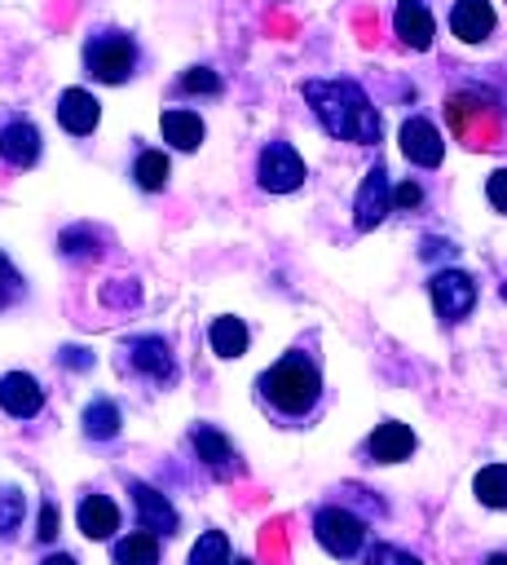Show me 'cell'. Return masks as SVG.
<instances>
[{"instance_id": "1", "label": "cell", "mask_w": 507, "mask_h": 565, "mask_svg": "<svg viewBox=\"0 0 507 565\" xmlns=\"http://www.w3.org/2000/svg\"><path fill=\"white\" fill-rule=\"evenodd\" d=\"M300 93H304V102L313 106L317 124L331 137L357 141V146L379 141V115H375L370 97L362 93V84H353V79H304Z\"/></svg>"}, {"instance_id": "2", "label": "cell", "mask_w": 507, "mask_h": 565, "mask_svg": "<svg viewBox=\"0 0 507 565\" xmlns=\"http://www.w3.org/2000/svg\"><path fill=\"white\" fill-rule=\"evenodd\" d=\"M256 388H260V397H265L278 415H287V419H300V415H309V411L322 402V375H317L313 358H304V353L278 358V362L256 380Z\"/></svg>"}, {"instance_id": "3", "label": "cell", "mask_w": 507, "mask_h": 565, "mask_svg": "<svg viewBox=\"0 0 507 565\" xmlns=\"http://www.w3.org/2000/svg\"><path fill=\"white\" fill-rule=\"evenodd\" d=\"M137 66H141V49H137V40H132L128 31L106 26V31H93V35L84 40V71H88L93 79H101V84H123V79L137 75Z\"/></svg>"}, {"instance_id": "4", "label": "cell", "mask_w": 507, "mask_h": 565, "mask_svg": "<svg viewBox=\"0 0 507 565\" xmlns=\"http://www.w3.org/2000/svg\"><path fill=\"white\" fill-rule=\"evenodd\" d=\"M313 539L331 552V556H357V547L366 543V521L339 503H326L317 508L313 516Z\"/></svg>"}, {"instance_id": "5", "label": "cell", "mask_w": 507, "mask_h": 565, "mask_svg": "<svg viewBox=\"0 0 507 565\" xmlns=\"http://www.w3.org/2000/svg\"><path fill=\"white\" fill-rule=\"evenodd\" d=\"M256 181L269 194H291V190L304 185V159L295 154L291 141H269L256 159Z\"/></svg>"}, {"instance_id": "6", "label": "cell", "mask_w": 507, "mask_h": 565, "mask_svg": "<svg viewBox=\"0 0 507 565\" xmlns=\"http://www.w3.org/2000/svg\"><path fill=\"white\" fill-rule=\"evenodd\" d=\"M428 291H432V309H436L441 322H459L476 305V282L463 269H436Z\"/></svg>"}, {"instance_id": "7", "label": "cell", "mask_w": 507, "mask_h": 565, "mask_svg": "<svg viewBox=\"0 0 507 565\" xmlns=\"http://www.w3.org/2000/svg\"><path fill=\"white\" fill-rule=\"evenodd\" d=\"M388 212H392V185H388V168L375 159V168L362 177V190H357V199H353V225L366 234V230H375Z\"/></svg>"}, {"instance_id": "8", "label": "cell", "mask_w": 507, "mask_h": 565, "mask_svg": "<svg viewBox=\"0 0 507 565\" xmlns=\"http://www.w3.org/2000/svg\"><path fill=\"white\" fill-rule=\"evenodd\" d=\"M123 362H128L137 375L154 380V384H172V380H176L172 349H168V340H159V335H137V340H123Z\"/></svg>"}, {"instance_id": "9", "label": "cell", "mask_w": 507, "mask_h": 565, "mask_svg": "<svg viewBox=\"0 0 507 565\" xmlns=\"http://www.w3.org/2000/svg\"><path fill=\"white\" fill-rule=\"evenodd\" d=\"M190 446H194V455L203 459V468H212L216 477H238V472H242L234 441H229L216 424H198V428H190Z\"/></svg>"}, {"instance_id": "10", "label": "cell", "mask_w": 507, "mask_h": 565, "mask_svg": "<svg viewBox=\"0 0 507 565\" xmlns=\"http://www.w3.org/2000/svg\"><path fill=\"white\" fill-rule=\"evenodd\" d=\"M128 490H132V508H137V525H141V530L163 534V539H172V534L181 530L176 508H172L154 486H145V481H128Z\"/></svg>"}, {"instance_id": "11", "label": "cell", "mask_w": 507, "mask_h": 565, "mask_svg": "<svg viewBox=\"0 0 507 565\" xmlns=\"http://www.w3.org/2000/svg\"><path fill=\"white\" fill-rule=\"evenodd\" d=\"M40 406H44V388H40L35 375H26V371L0 375V411H4V415L31 419V415H40Z\"/></svg>"}, {"instance_id": "12", "label": "cell", "mask_w": 507, "mask_h": 565, "mask_svg": "<svg viewBox=\"0 0 507 565\" xmlns=\"http://www.w3.org/2000/svg\"><path fill=\"white\" fill-rule=\"evenodd\" d=\"M401 154H406L410 163H419V168H436L441 154H445V141H441V132H436L428 119L410 115V119L401 124Z\"/></svg>"}, {"instance_id": "13", "label": "cell", "mask_w": 507, "mask_h": 565, "mask_svg": "<svg viewBox=\"0 0 507 565\" xmlns=\"http://www.w3.org/2000/svg\"><path fill=\"white\" fill-rule=\"evenodd\" d=\"M0 159L9 168H31L40 159V132L31 119H4L0 124Z\"/></svg>"}, {"instance_id": "14", "label": "cell", "mask_w": 507, "mask_h": 565, "mask_svg": "<svg viewBox=\"0 0 507 565\" xmlns=\"http://www.w3.org/2000/svg\"><path fill=\"white\" fill-rule=\"evenodd\" d=\"M392 31L401 35V44H410V49H432V35H436V26H432V13H428V4L423 0H397V13H392Z\"/></svg>"}, {"instance_id": "15", "label": "cell", "mask_w": 507, "mask_h": 565, "mask_svg": "<svg viewBox=\"0 0 507 565\" xmlns=\"http://www.w3.org/2000/svg\"><path fill=\"white\" fill-rule=\"evenodd\" d=\"M97 119H101V106H97V97H93L88 88H66V93L57 97V124H62L66 132L84 137V132L97 128Z\"/></svg>"}, {"instance_id": "16", "label": "cell", "mask_w": 507, "mask_h": 565, "mask_svg": "<svg viewBox=\"0 0 507 565\" xmlns=\"http://www.w3.org/2000/svg\"><path fill=\"white\" fill-rule=\"evenodd\" d=\"M366 450H370L375 463H401V459H410V450H414V433H410V424L388 419V424H379V428L370 433Z\"/></svg>"}, {"instance_id": "17", "label": "cell", "mask_w": 507, "mask_h": 565, "mask_svg": "<svg viewBox=\"0 0 507 565\" xmlns=\"http://www.w3.org/2000/svg\"><path fill=\"white\" fill-rule=\"evenodd\" d=\"M450 31H454L459 40H467V44H481V40L494 31V9H489V0H459V4L450 9Z\"/></svg>"}, {"instance_id": "18", "label": "cell", "mask_w": 507, "mask_h": 565, "mask_svg": "<svg viewBox=\"0 0 507 565\" xmlns=\"http://www.w3.org/2000/svg\"><path fill=\"white\" fill-rule=\"evenodd\" d=\"M75 516H79V530H84L88 539H110V534L119 530V508H115L106 494H84Z\"/></svg>"}, {"instance_id": "19", "label": "cell", "mask_w": 507, "mask_h": 565, "mask_svg": "<svg viewBox=\"0 0 507 565\" xmlns=\"http://www.w3.org/2000/svg\"><path fill=\"white\" fill-rule=\"evenodd\" d=\"M159 128H163V141L176 146V150H198L203 146V119L194 110H163L159 115Z\"/></svg>"}, {"instance_id": "20", "label": "cell", "mask_w": 507, "mask_h": 565, "mask_svg": "<svg viewBox=\"0 0 507 565\" xmlns=\"http://www.w3.org/2000/svg\"><path fill=\"white\" fill-rule=\"evenodd\" d=\"M207 340H212V349H216L220 358H242L251 335H247V322H242V318H229V313H225V318L212 322Z\"/></svg>"}, {"instance_id": "21", "label": "cell", "mask_w": 507, "mask_h": 565, "mask_svg": "<svg viewBox=\"0 0 507 565\" xmlns=\"http://www.w3.org/2000/svg\"><path fill=\"white\" fill-rule=\"evenodd\" d=\"M115 565H159V534L137 530L115 543Z\"/></svg>"}, {"instance_id": "22", "label": "cell", "mask_w": 507, "mask_h": 565, "mask_svg": "<svg viewBox=\"0 0 507 565\" xmlns=\"http://www.w3.org/2000/svg\"><path fill=\"white\" fill-rule=\"evenodd\" d=\"M472 490L485 508H507V463H485L472 477Z\"/></svg>"}, {"instance_id": "23", "label": "cell", "mask_w": 507, "mask_h": 565, "mask_svg": "<svg viewBox=\"0 0 507 565\" xmlns=\"http://www.w3.org/2000/svg\"><path fill=\"white\" fill-rule=\"evenodd\" d=\"M119 406L115 402H106V397H97V402H88V411H84V433L88 437H97V441H110V437H119Z\"/></svg>"}, {"instance_id": "24", "label": "cell", "mask_w": 507, "mask_h": 565, "mask_svg": "<svg viewBox=\"0 0 507 565\" xmlns=\"http://www.w3.org/2000/svg\"><path fill=\"white\" fill-rule=\"evenodd\" d=\"M132 177H137L141 190H163L168 177H172V163H168L163 150H141L137 163H132Z\"/></svg>"}, {"instance_id": "25", "label": "cell", "mask_w": 507, "mask_h": 565, "mask_svg": "<svg viewBox=\"0 0 507 565\" xmlns=\"http://www.w3.org/2000/svg\"><path fill=\"white\" fill-rule=\"evenodd\" d=\"M234 552H229V539L220 530H207L198 534V543L190 547V565H229Z\"/></svg>"}, {"instance_id": "26", "label": "cell", "mask_w": 507, "mask_h": 565, "mask_svg": "<svg viewBox=\"0 0 507 565\" xmlns=\"http://www.w3.org/2000/svg\"><path fill=\"white\" fill-rule=\"evenodd\" d=\"M176 88H181V93H207V97H216V93H220V75H216L212 66H190V71L176 79Z\"/></svg>"}, {"instance_id": "27", "label": "cell", "mask_w": 507, "mask_h": 565, "mask_svg": "<svg viewBox=\"0 0 507 565\" xmlns=\"http://www.w3.org/2000/svg\"><path fill=\"white\" fill-rule=\"evenodd\" d=\"M22 525V494L18 490H0V539H9Z\"/></svg>"}, {"instance_id": "28", "label": "cell", "mask_w": 507, "mask_h": 565, "mask_svg": "<svg viewBox=\"0 0 507 565\" xmlns=\"http://www.w3.org/2000/svg\"><path fill=\"white\" fill-rule=\"evenodd\" d=\"M22 296V274L13 269V260L0 252V309H9Z\"/></svg>"}, {"instance_id": "29", "label": "cell", "mask_w": 507, "mask_h": 565, "mask_svg": "<svg viewBox=\"0 0 507 565\" xmlns=\"http://www.w3.org/2000/svg\"><path fill=\"white\" fill-rule=\"evenodd\" d=\"M366 565H423V561L410 556V552H401V547H392V543H375L370 556H366Z\"/></svg>"}, {"instance_id": "30", "label": "cell", "mask_w": 507, "mask_h": 565, "mask_svg": "<svg viewBox=\"0 0 507 565\" xmlns=\"http://www.w3.org/2000/svg\"><path fill=\"white\" fill-rule=\"evenodd\" d=\"M57 525H62V516H57V503L48 499V503L40 508V525H35V539H40V543H53V539H57Z\"/></svg>"}, {"instance_id": "31", "label": "cell", "mask_w": 507, "mask_h": 565, "mask_svg": "<svg viewBox=\"0 0 507 565\" xmlns=\"http://www.w3.org/2000/svg\"><path fill=\"white\" fill-rule=\"evenodd\" d=\"M485 199H489L498 212H507V168L489 172V181H485Z\"/></svg>"}, {"instance_id": "32", "label": "cell", "mask_w": 507, "mask_h": 565, "mask_svg": "<svg viewBox=\"0 0 507 565\" xmlns=\"http://www.w3.org/2000/svg\"><path fill=\"white\" fill-rule=\"evenodd\" d=\"M423 203V190L414 185V181H401L397 190H392V207H401V212H410V207H419Z\"/></svg>"}, {"instance_id": "33", "label": "cell", "mask_w": 507, "mask_h": 565, "mask_svg": "<svg viewBox=\"0 0 507 565\" xmlns=\"http://www.w3.org/2000/svg\"><path fill=\"white\" fill-rule=\"evenodd\" d=\"M40 565H75V556H66V552H53V556H44Z\"/></svg>"}, {"instance_id": "34", "label": "cell", "mask_w": 507, "mask_h": 565, "mask_svg": "<svg viewBox=\"0 0 507 565\" xmlns=\"http://www.w3.org/2000/svg\"><path fill=\"white\" fill-rule=\"evenodd\" d=\"M66 362H71V366H88V358H84V349H66Z\"/></svg>"}, {"instance_id": "35", "label": "cell", "mask_w": 507, "mask_h": 565, "mask_svg": "<svg viewBox=\"0 0 507 565\" xmlns=\"http://www.w3.org/2000/svg\"><path fill=\"white\" fill-rule=\"evenodd\" d=\"M485 565H507V552H494V556H485Z\"/></svg>"}, {"instance_id": "36", "label": "cell", "mask_w": 507, "mask_h": 565, "mask_svg": "<svg viewBox=\"0 0 507 565\" xmlns=\"http://www.w3.org/2000/svg\"><path fill=\"white\" fill-rule=\"evenodd\" d=\"M229 565H251V561H247V556H234V561H229Z\"/></svg>"}, {"instance_id": "37", "label": "cell", "mask_w": 507, "mask_h": 565, "mask_svg": "<svg viewBox=\"0 0 507 565\" xmlns=\"http://www.w3.org/2000/svg\"><path fill=\"white\" fill-rule=\"evenodd\" d=\"M503 300H507V282H503Z\"/></svg>"}]
</instances>
